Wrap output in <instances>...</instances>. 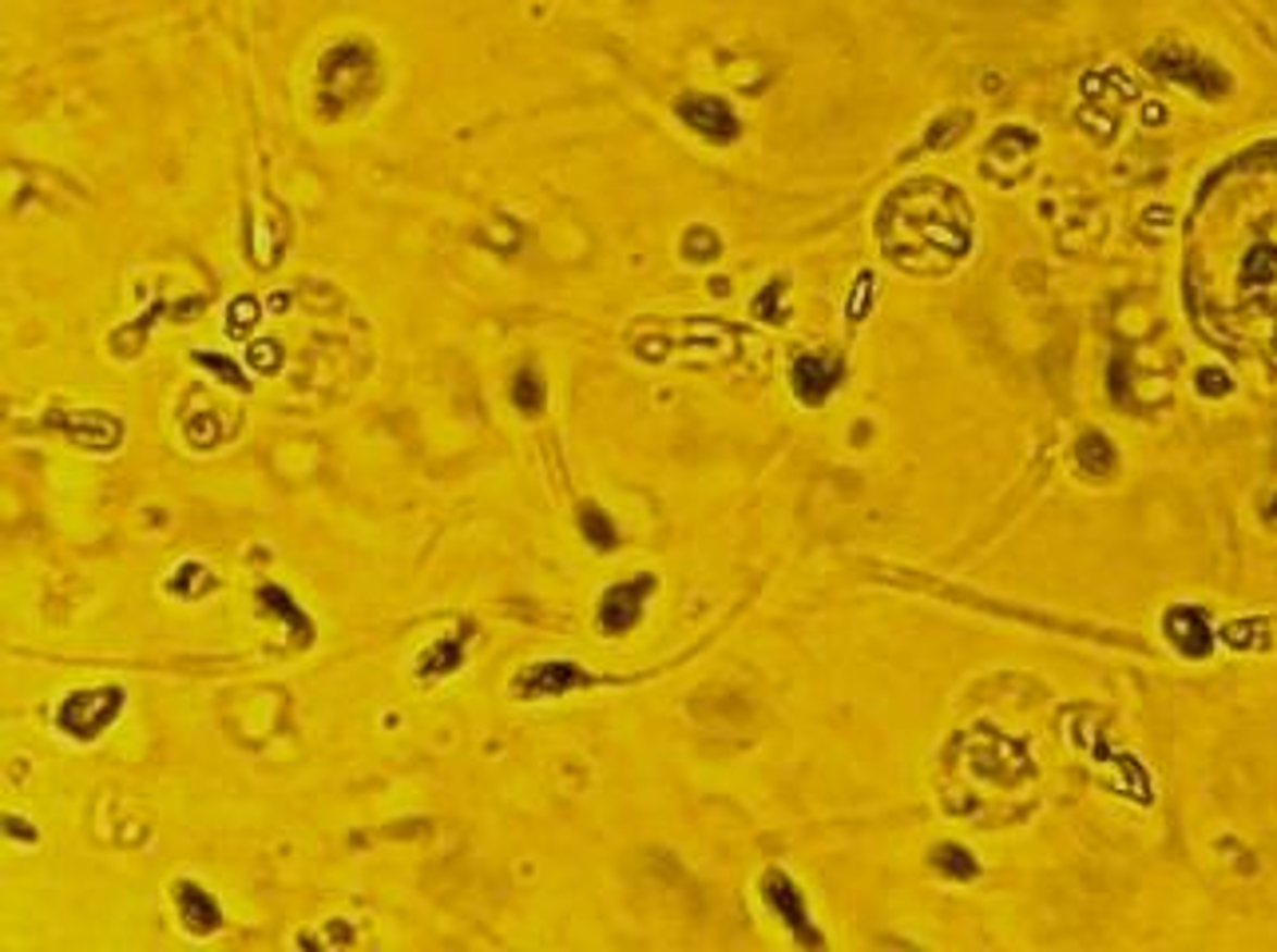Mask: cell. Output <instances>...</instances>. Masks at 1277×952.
Instances as JSON below:
<instances>
[{
    "label": "cell",
    "instance_id": "6da1fadb",
    "mask_svg": "<svg viewBox=\"0 0 1277 952\" xmlns=\"http://www.w3.org/2000/svg\"><path fill=\"white\" fill-rule=\"evenodd\" d=\"M968 219L956 207L953 187H932V183H917L905 187L901 195L889 199L881 211V243H885L889 258L901 267L920 270L925 258L944 255L956 262L968 238Z\"/></svg>",
    "mask_w": 1277,
    "mask_h": 952
},
{
    "label": "cell",
    "instance_id": "7a4b0ae2",
    "mask_svg": "<svg viewBox=\"0 0 1277 952\" xmlns=\"http://www.w3.org/2000/svg\"><path fill=\"white\" fill-rule=\"evenodd\" d=\"M377 67L373 57L358 45H337L334 52H325L322 67H318V96H322L325 115H342L346 108L361 103L373 91Z\"/></svg>",
    "mask_w": 1277,
    "mask_h": 952
},
{
    "label": "cell",
    "instance_id": "3957f363",
    "mask_svg": "<svg viewBox=\"0 0 1277 952\" xmlns=\"http://www.w3.org/2000/svg\"><path fill=\"white\" fill-rule=\"evenodd\" d=\"M124 710V687H84L67 691L57 706V730L76 742L100 739Z\"/></svg>",
    "mask_w": 1277,
    "mask_h": 952
},
{
    "label": "cell",
    "instance_id": "277c9868",
    "mask_svg": "<svg viewBox=\"0 0 1277 952\" xmlns=\"http://www.w3.org/2000/svg\"><path fill=\"white\" fill-rule=\"evenodd\" d=\"M592 683V675L583 671L580 663L572 659H540L528 663L524 671L512 679V695L524 698V703H536V698H560L568 691H580V687Z\"/></svg>",
    "mask_w": 1277,
    "mask_h": 952
},
{
    "label": "cell",
    "instance_id": "5b68a950",
    "mask_svg": "<svg viewBox=\"0 0 1277 952\" xmlns=\"http://www.w3.org/2000/svg\"><path fill=\"white\" fill-rule=\"evenodd\" d=\"M763 897L766 905L778 913V920H782L785 929L794 932L802 944H814V949H821V937L814 932V925H809V913H806V901H802V889L790 881V877L782 874V869H770V874L763 877Z\"/></svg>",
    "mask_w": 1277,
    "mask_h": 952
},
{
    "label": "cell",
    "instance_id": "8992f818",
    "mask_svg": "<svg viewBox=\"0 0 1277 952\" xmlns=\"http://www.w3.org/2000/svg\"><path fill=\"white\" fill-rule=\"evenodd\" d=\"M650 592H655V576H638V580L607 588L604 604H599V628L611 631V635L631 631L643 619V604H647Z\"/></svg>",
    "mask_w": 1277,
    "mask_h": 952
},
{
    "label": "cell",
    "instance_id": "52a82bcc",
    "mask_svg": "<svg viewBox=\"0 0 1277 952\" xmlns=\"http://www.w3.org/2000/svg\"><path fill=\"white\" fill-rule=\"evenodd\" d=\"M679 115L691 132H698L710 144H734L739 139V115L730 112L727 100H715V96H686L679 103Z\"/></svg>",
    "mask_w": 1277,
    "mask_h": 952
},
{
    "label": "cell",
    "instance_id": "ba28073f",
    "mask_svg": "<svg viewBox=\"0 0 1277 952\" xmlns=\"http://www.w3.org/2000/svg\"><path fill=\"white\" fill-rule=\"evenodd\" d=\"M175 908H179V920L183 929L191 932V937H211V932L223 929V913H219V901H214L211 893L202 886H195V881H175Z\"/></svg>",
    "mask_w": 1277,
    "mask_h": 952
},
{
    "label": "cell",
    "instance_id": "9c48e42d",
    "mask_svg": "<svg viewBox=\"0 0 1277 952\" xmlns=\"http://www.w3.org/2000/svg\"><path fill=\"white\" fill-rule=\"evenodd\" d=\"M838 381H841V366H838V361L818 358V354H809V358H797L794 361V393L806 405H821V401H826V397L838 390Z\"/></svg>",
    "mask_w": 1277,
    "mask_h": 952
},
{
    "label": "cell",
    "instance_id": "30bf717a",
    "mask_svg": "<svg viewBox=\"0 0 1277 952\" xmlns=\"http://www.w3.org/2000/svg\"><path fill=\"white\" fill-rule=\"evenodd\" d=\"M1166 635H1170V643H1175L1182 655H1190V659L1211 655V623H1206V616H1202L1199 607H1175V611L1166 616Z\"/></svg>",
    "mask_w": 1277,
    "mask_h": 952
},
{
    "label": "cell",
    "instance_id": "8fae6325",
    "mask_svg": "<svg viewBox=\"0 0 1277 952\" xmlns=\"http://www.w3.org/2000/svg\"><path fill=\"white\" fill-rule=\"evenodd\" d=\"M258 604H262V611H270V616H282V623H286L290 639L298 635V643H302V647H310V643H314V623H310V616H306L302 607H298V599H294L286 588H278V583L258 588Z\"/></svg>",
    "mask_w": 1277,
    "mask_h": 952
},
{
    "label": "cell",
    "instance_id": "7c38bea8",
    "mask_svg": "<svg viewBox=\"0 0 1277 952\" xmlns=\"http://www.w3.org/2000/svg\"><path fill=\"white\" fill-rule=\"evenodd\" d=\"M60 425H64L67 437L84 448H115L120 445V437H124L120 421L100 417V413H72V421H60Z\"/></svg>",
    "mask_w": 1277,
    "mask_h": 952
},
{
    "label": "cell",
    "instance_id": "4fadbf2b",
    "mask_svg": "<svg viewBox=\"0 0 1277 952\" xmlns=\"http://www.w3.org/2000/svg\"><path fill=\"white\" fill-rule=\"evenodd\" d=\"M464 663V635H441L437 643H429L421 655H417V675L421 679H445V675L460 671Z\"/></svg>",
    "mask_w": 1277,
    "mask_h": 952
},
{
    "label": "cell",
    "instance_id": "5bb4252c",
    "mask_svg": "<svg viewBox=\"0 0 1277 952\" xmlns=\"http://www.w3.org/2000/svg\"><path fill=\"white\" fill-rule=\"evenodd\" d=\"M1187 64L1190 67H1182L1178 52H1170V57H1158V64H1154V67H1163L1166 76H1175L1178 84H1187V88L1202 91V96H1218V91L1226 88V76H1222L1218 67L1199 64V60H1190V57H1187Z\"/></svg>",
    "mask_w": 1277,
    "mask_h": 952
},
{
    "label": "cell",
    "instance_id": "9a60e30c",
    "mask_svg": "<svg viewBox=\"0 0 1277 952\" xmlns=\"http://www.w3.org/2000/svg\"><path fill=\"white\" fill-rule=\"evenodd\" d=\"M580 532H583V540L599 552H611L619 544V532H616V524H611V516H607L599 505H592V500L580 505Z\"/></svg>",
    "mask_w": 1277,
    "mask_h": 952
},
{
    "label": "cell",
    "instance_id": "2e32d148",
    "mask_svg": "<svg viewBox=\"0 0 1277 952\" xmlns=\"http://www.w3.org/2000/svg\"><path fill=\"white\" fill-rule=\"evenodd\" d=\"M544 401H548V390H544V381H540V373L528 366V370H520L512 378V405L520 409V413L536 417L540 409H544Z\"/></svg>",
    "mask_w": 1277,
    "mask_h": 952
},
{
    "label": "cell",
    "instance_id": "e0dca14e",
    "mask_svg": "<svg viewBox=\"0 0 1277 952\" xmlns=\"http://www.w3.org/2000/svg\"><path fill=\"white\" fill-rule=\"evenodd\" d=\"M932 865H937L944 877H953V881H972V877H976L972 853L964 850V845H956V841H944V845H937V850H932Z\"/></svg>",
    "mask_w": 1277,
    "mask_h": 952
},
{
    "label": "cell",
    "instance_id": "ac0fdd59",
    "mask_svg": "<svg viewBox=\"0 0 1277 952\" xmlns=\"http://www.w3.org/2000/svg\"><path fill=\"white\" fill-rule=\"evenodd\" d=\"M1079 465H1083L1087 472H1095V477H1107V472L1115 469V448L1107 445V437L1087 433V437L1079 441Z\"/></svg>",
    "mask_w": 1277,
    "mask_h": 952
},
{
    "label": "cell",
    "instance_id": "d6986e66",
    "mask_svg": "<svg viewBox=\"0 0 1277 952\" xmlns=\"http://www.w3.org/2000/svg\"><path fill=\"white\" fill-rule=\"evenodd\" d=\"M258 318V302L255 298H238V302H231V310H226V334L231 337H243L255 325Z\"/></svg>",
    "mask_w": 1277,
    "mask_h": 952
},
{
    "label": "cell",
    "instance_id": "ffe728a7",
    "mask_svg": "<svg viewBox=\"0 0 1277 952\" xmlns=\"http://www.w3.org/2000/svg\"><path fill=\"white\" fill-rule=\"evenodd\" d=\"M199 366H207V370H214L219 378L226 381V385H235V390H247V381H243V370H238L231 358H219V354H199Z\"/></svg>",
    "mask_w": 1277,
    "mask_h": 952
},
{
    "label": "cell",
    "instance_id": "44dd1931",
    "mask_svg": "<svg viewBox=\"0 0 1277 952\" xmlns=\"http://www.w3.org/2000/svg\"><path fill=\"white\" fill-rule=\"evenodd\" d=\"M785 294L782 282H770L763 294H758V302H754V314L763 318V322H770V310H773V322H785V310L778 306V298Z\"/></svg>",
    "mask_w": 1277,
    "mask_h": 952
},
{
    "label": "cell",
    "instance_id": "7402d4cb",
    "mask_svg": "<svg viewBox=\"0 0 1277 952\" xmlns=\"http://www.w3.org/2000/svg\"><path fill=\"white\" fill-rule=\"evenodd\" d=\"M250 366H255L258 373H278V366H282L278 342H258V346H250Z\"/></svg>",
    "mask_w": 1277,
    "mask_h": 952
},
{
    "label": "cell",
    "instance_id": "603a6c76",
    "mask_svg": "<svg viewBox=\"0 0 1277 952\" xmlns=\"http://www.w3.org/2000/svg\"><path fill=\"white\" fill-rule=\"evenodd\" d=\"M1199 390H1202V393H1226L1230 385H1226V373H1218V370H1202V373H1199Z\"/></svg>",
    "mask_w": 1277,
    "mask_h": 952
},
{
    "label": "cell",
    "instance_id": "cb8c5ba5",
    "mask_svg": "<svg viewBox=\"0 0 1277 952\" xmlns=\"http://www.w3.org/2000/svg\"><path fill=\"white\" fill-rule=\"evenodd\" d=\"M4 826H9V833H12V838H21V841H36V833H28V829H24V818H9V821H4Z\"/></svg>",
    "mask_w": 1277,
    "mask_h": 952
}]
</instances>
